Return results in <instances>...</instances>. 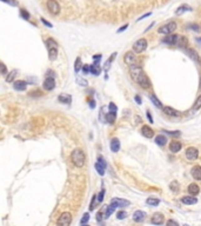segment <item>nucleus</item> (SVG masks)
<instances>
[{"label": "nucleus", "instance_id": "obj_36", "mask_svg": "<svg viewBox=\"0 0 201 226\" xmlns=\"http://www.w3.org/2000/svg\"><path fill=\"white\" fill-rule=\"evenodd\" d=\"M146 202H147L148 205H151V206H158L160 204V200L158 198H148Z\"/></svg>", "mask_w": 201, "mask_h": 226}, {"label": "nucleus", "instance_id": "obj_32", "mask_svg": "<svg viewBox=\"0 0 201 226\" xmlns=\"http://www.w3.org/2000/svg\"><path fill=\"white\" fill-rule=\"evenodd\" d=\"M115 57H117V52L113 53L112 55L109 57V59H108L107 61L105 63V65H103V66H105V70H106V71H108V70H109V67H111V64H112V61L114 60V59H115Z\"/></svg>", "mask_w": 201, "mask_h": 226}, {"label": "nucleus", "instance_id": "obj_28", "mask_svg": "<svg viewBox=\"0 0 201 226\" xmlns=\"http://www.w3.org/2000/svg\"><path fill=\"white\" fill-rule=\"evenodd\" d=\"M155 143H157V145H159V146H165L167 143V138L162 134L158 135L157 138H155Z\"/></svg>", "mask_w": 201, "mask_h": 226}, {"label": "nucleus", "instance_id": "obj_3", "mask_svg": "<svg viewBox=\"0 0 201 226\" xmlns=\"http://www.w3.org/2000/svg\"><path fill=\"white\" fill-rule=\"evenodd\" d=\"M146 48H147V40H146V39H143V38L137 40V41L134 43V45H133V51H134L135 53L143 52Z\"/></svg>", "mask_w": 201, "mask_h": 226}, {"label": "nucleus", "instance_id": "obj_39", "mask_svg": "<svg viewBox=\"0 0 201 226\" xmlns=\"http://www.w3.org/2000/svg\"><path fill=\"white\" fill-rule=\"evenodd\" d=\"M77 82H78L80 86H87V84H88L85 78H80V77L77 78Z\"/></svg>", "mask_w": 201, "mask_h": 226}, {"label": "nucleus", "instance_id": "obj_26", "mask_svg": "<svg viewBox=\"0 0 201 226\" xmlns=\"http://www.w3.org/2000/svg\"><path fill=\"white\" fill-rule=\"evenodd\" d=\"M106 121H107L108 124H114V121L117 119V113H114V112H108L107 114H106Z\"/></svg>", "mask_w": 201, "mask_h": 226}, {"label": "nucleus", "instance_id": "obj_58", "mask_svg": "<svg viewBox=\"0 0 201 226\" xmlns=\"http://www.w3.org/2000/svg\"><path fill=\"white\" fill-rule=\"evenodd\" d=\"M41 21H43V23H44V24L46 25V26H48V27H52V24H49L48 21H46V20H45L44 18H41Z\"/></svg>", "mask_w": 201, "mask_h": 226}, {"label": "nucleus", "instance_id": "obj_40", "mask_svg": "<svg viewBox=\"0 0 201 226\" xmlns=\"http://www.w3.org/2000/svg\"><path fill=\"white\" fill-rule=\"evenodd\" d=\"M127 217V212L126 211H119L117 213V218H118L119 220H121V219H125Z\"/></svg>", "mask_w": 201, "mask_h": 226}, {"label": "nucleus", "instance_id": "obj_22", "mask_svg": "<svg viewBox=\"0 0 201 226\" xmlns=\"http://www.w3.org/2000/svg\"><path fill=\"white\" fill-rule=\"evenodd\" d=\"M119 150H120V141H119L118 138H113L111 140V151L118 152Z\"/></svg>", "mask_w": 201, "mask_h": 226}, {"label": "nucleus", "instance_id": "obj_10", "mask_svg": "<svg viewBox=\"0 0 201 226\" xmlns=\"http://www.w3.org/2000/svg\"><path fill=\"white\" fill-rule=\"evenodd\" d=\"M54 87H55V80L54 78H46V80L44 81V88L47 91H52Z\"/></svg>", "mask_w": 201, "mask_h": 226}, {"label": "nucleus", "instance_id": "obj_50", "mask_svg": "<svg viewBox=\"0 0 201 226\" xmlns=\"http://www.w3.org/2000/svg\"><path fill=\"white\" fill-rule=\"evenodd\" d=\"M100 60H101V54H95V55H93L94 63H99Z\"/></svg>", "mask_w": 201, "mask_h": 226}, {"label": "nucleus", "instance_id": "obj_23", "mask_svg": "<svg viewBox=\"0 0 201 226\" xmlns=\"http://www.w3.org/2000/svg\"><path fill=\"white\" fill-rule=\"evenodd\" d=\"M58 100L60 102H63V104H71L72 102V97L69 94H60L58 97Z\"/></svg>", "mask_w": 201, "mask_h": 226}, {"label": "nucleus", "instance_id": "obj_29", "mask_svg": "<svg viewBox=\"0 0 201 226\" xmlns=\"http://www.w3.org/2000/svg\"><path fill=\"white\" fill-rule=\"evenodd\" d=\"M117 205H115V204H114V202H111V205H109V206H107V210H106V213H105V217H106V218H108V217L111 216V214H112L113 212L115 211V210H117Z\"/></svg>", "mask_w": 201, "mask_h": 226}, {"label": "nucleus", "instance_id": "obj_34", "mask_svg": "<svg viewBox=\"0 0 201 226\" xmlns=\"http://www.w3.org/2000/svg\"><path fill=\"white\" fill-rule=\"evenodd\" d=\"M18 74V70H13V71H11L10 74L6 77V81L7 82H12L13 80H14L15 76Z\"/></svg>", "mask_w": 201, "mask_h": 226}, {"label": "nucleus", "instance_id": "obj_41", "mask_svg": "<svg viewBox=\"0 0 201 226\" xmlns=\"http://www.w3.org/2000/svg\"><path fill=\"white\" fill-rule=\"evenodd\" d=\"M88 220H89V214L88 213H85V214L83 216V218H81V220H80V224H81V225H83V224H87Z\"/></svg>", "mask_w": 201, "mask_h": 226}, {"label": "nucleus", "instance_id": "obj_14", "mask_svg": "<svg viewBox=\"0 0 201 226\" xmlns=\"http://www.w3.org/2000/svg\"><path fill=\"white\" fill-rule=\"evenodd\" d=\"M141 134L143 135V137H146V138H152L153 135H154V131H153L149 126L145 125L142 126L141 129Z\"/></svg>", "mask_w": 201, "mask_h": 226}, {"label": "nucleus", "instance_id": "obj_7", "mask_svg": "<svg viewBox=\"0 0 201 226\" xmlns=\"http://www.w3.org/2000/svg\"><path fill=\"white\" fill-rule=\"evenodd\" d=\"M134 51H129V52H127L126 54H125V58H123V60H125V63L127 64V65H129V66H132V65H134V64L137 63V58H135V54H134Z\"/></svg>", "mask_w": 201, "mask_h": 226}, {"label": "nucleus", "instance_id": "obj_19", "mask_svg": "<svg viewBox=\"0 0 201 226\" xmlns=\"http://www.w3.org/2000/svg\"><path fill=\"white\" fill-rule=\"evenodd\" d=\"M13 87H14L17 91H25L26 87H27V82L24 81V80H17L13 84Z\"/></svg>", "mask_w": 201, "mask_h": 226}, {"label": "nucleus", "instance_id": "obj_30", "mask_svg": "<svg viewBox=\"0 0 201 226\" xmlns=\"http://www.w3.org/2000/svg\"><path fill=\"white\" fill-rule=\"evenodd\" d=\"M149 99H151V101H152L154 105L157 106V107H160V108H162V104H161V101L159 100L157 98V96L155 94H149Z\"/></svg>", "mask_w": 201, "mask_h": 226}, {"label": "nucleus", "instance_id": "obj_17", "mask_svg": "<svg viewBox=\"0 0 201 226\" xmlns=\"http://www.w3.org/2000/svg\"><path fill=\"white\" fill-rule=\"evenodd\" d=\"M162 111H163V113L165 114H167V116H169V117H179V112H178L177 110H174L173 107H162Z\"/></svg>", "mask_w": 201, "mask_h": 226}, {"label": "nucleus", "instance_id": "obj_60", "mask_svg": "<svg viewBox=\"0 0 201 226\" xmlns=\"http://www.w3.org/2000/svg\"><path fill=\"white\" fill-rule=\"evenodd\" d=\"M151 14H152V13H146V14H143V15H142V17H141V18H140V19H143V18H146V17H149V15H151Z\"/></svg>", "mask_w": 201, "mask_h": 226}, {"label": "nucleus", "instance_id": "obj_38", "mask_svg": "<svg viewBox=\"0 0 201 226\" xmlns=\"http://www.w3.org/2000/svg\"><path fill=\"white\" fill-rule=\"evenodd\" d=\"M201 108V96L196 99V101H195V104H194V106H193V111L195 112V111H198V110H200Z\"/></svg>", "mask_w": 201, "mask_h": 226}, {"label": "nucleus", "instance_id": "obj_45", "mask_svg": "<svg viewBox=\"0 0 201 226\" xmlns=\"http://www.w3.org/2000/svg\"><path fill=\"white\" fill-rule=\"evenodd\" d=\"M108 108H109V112H114V113H117V111H118L117 105H115V104H113V102H111V104L108 105Z\"/></svg>", "mask_w": 201, "mask_h": 226}, {"label": "nucleus", "instance_id": "obj_49", "mask_svg": "<svg viewBox=\"0 0 201 226\" xmlns=\"http://www.w3.org/2000/svg\"><path fill=\"white\" fill-rule=\"evenodd\" d=\"M98 198H97V196H93V199H92V202H91V206H89V210L91 211H93L94 210V204H95V200H97Z\"/></svg>", "mask_w": 201, "mask_h": 226}, {"label": "nucleus", "instance_id": "obj_53", "mask_svg": "<svg viewBox=\"0 0 201 226\" xmlns=\"http://www.w3.org/2000/svg\"><path fill=\"white\" fill-rule=\"evenodd\" d=\"M167 225H168V226H171V225H173V226H179V224H178L177 221H174V220H168V221H167Z\"/></svg>", "mask_w": 201, "mask_h": 226}, {"label": "nucleus", "instance_id": "obj_59", "mask_svg": "<svg viewBox=\"0 0 201 226\" xmlns=\"http://www.w3.org/2000/svg\"><path fill=\"white\" fill-rule=\"evenodd\" d=\"M134 100L137 101L138 104H141V98H140V97H139V96H135V98H134Z\"/></svg>", "mask_w": 201, "mask_h": 226}, {"label": "nucleus", "instance_id": "obj_20", "mask_svg": "<svg viewBox=\"0 0 201 226\" xmlns=\"http://www.w3.org/2000/svg\"><path fill=\"white\" fill-rule=\"evenodd\" d=\"M177 37L175 34H167L166 38H163V43L165 44H168V45H173V46H175V41H177Z\"/></svg>", "mask_w": 201, "mask_h": 226}, {"label": "nucleus", "instance_id": "obj_56", "mask_svg": "<svg viewBox=\"0 0 201 226\" xmlns=\"http://www.w3.org/2000/svg\"><path fill=\"white\" fill-rule=\"evenodd\" d=\"M146 113H147V118H148V120L151 121V124H153V118H152V116H151V113H149V111H147Z\"/></svg>", "mask_w": 201, "mask_h": 226}, {"label": "nucleus", "instance_id": "obj_25", "mask_svg": "<svg viewBox=\"0 0 201 226\" xmlns=\"http://www.w3.org/2000/svg\"><path fill=\"white\" fill-rule=\"evenodd\" d=\"M188 192L191 193L192 196H196L198 193L200 192V187H199L196 184H191V185L188 186Z\"/></svg>", "mask_w": 201, "mask_h": 226}, {"label": "nucleus", "instance_id": "obj_43", "mask_svg": "<svg viewBox=\"0 0 201 226\" xmlns=\"http://www.w3.org/2000/svg\"><path fill=\"white\" fill-rule=\"evenodd\" d=\"M162 132H166L167 134H169V135H172V137H179L180 135V132L179 131H162Z\"/></svg>", "mask_w": 201, "mask_h": 226}, {"label": "nucleus", "instance_id": "obj_44", "mask_svg": "<svg viewBox=\"0 0 201 226\" xmlns=\"http://www.w3.org/2000/svg\"><path fill=\"white\" fill-rule=\"evenodd\" d=\"M187 29H193V31H200L199 25H196V24H188L187 25Z\"/></svg>", "mask_w": 201, "mask_h": 226}, {"label": "nucleus", "instance_id": "obj_5", "mask_svg": "<svg viewBox=\"0 0 201 226\" xmlns=\"http://www.w3.org/2000/svg\"><path fill=\"white\" fill-rule=\"evenodd\" d=\"M58 225H63V226H68L71 223H72V216L68 212H64L61 216L59 217L58 219Z\"/></svg>", "mask_w": 201, "mask_h": 226}, {"label": "nucleus", "instance_id": "obj_54", "mask_svg": "<svg viewBox=\"0 0 201 226\" xmlns=\"http://www.w3.org/2000/svg\"><path fill=\"white\" fill-rule=\"evenodd\" d=\"M0 67H1V73L5 76L6 74V66H5V64H3L1 63V65H0Z\"/></svg>", "mask_w": 201, "mask_h": 226}, {"label": "nucleus", "instance_id": "obj_47", "mask_svg": "<svg viewBox=\"0 0 201 226\" xmlns=\"http://www.w3.org/2000/svg\"><path fill=\"white\" fill-rule=\"evenodd\" d=\"M83 74H87V73L91 72V65H83Z\"/></svg>", "mask_w": 201, "mask_h": 226}, {"label": "nucleus", "instance_id": "obj_6", "mask_svg": "<svg viewBox=\"0 0 201 226\" xmlns=\"http://www.w3.org/2000/svg\"><path fill=\"white\" fill-rule=\"evenodd\" d=\"M47 8H48V11L53 15L59 14L60 6L59 4L57 3V0H48V1H47Z\"/></svg>", "mask_w": 201, "mask_h": 226}, {"label": "nucleus", "instance_id": "obj_52", "mask_svg": "<svg viewBox=\"0 0 201 226\" xmlns=\"http://www.w3.org/2000/svg\"><path fill=\"white\" fill-rule=\"evenodd\" d=\"M98 163L101 164L103 167L106 168V161H105V159H103V157H99V158H98Z\"/></svg>", "mask_w": 201, "mask_h": 226}, {"label": "nucleus", "instance_id": "obj_13", "mask_svg": "<svg viewBox=\"0 0 201 226\" xmlns=\"http://www.w3.org/2000/svg\"><path fill=\"white\" fill-rule=\"evenodd\" d=\"M191 173H192V177L195 179V180H201V166H199V165L194 166V167L192 168Z\"/></svg>", "mask_w": 201, "mask_h": 226}, {"label": "nucleus", "instance_id": "obj_57", "mask_svg": "<svg viewBox=\"0 0 201 226\" xmlns=\"http://www.w3.org/2000/svg\"><path fill=\"white\" fill-rule=\"evenodd\" d=\"M127 27H128V25H125V26H123V27H120V29H118V33H120V32H123V31L127 29Z\"/></svg>", "mask_w": 201, "mask_h": 226}, {"label": "nucleus", "instance_id": "obj_8", "mask_svg": "<svg viewBox=\"0 0 201 226\" xmlns=\"http://www.w3.org/2000/svg\"><path fill=\"white\" fill-rule=\"evenodd\" d=\"M199 155V151L195 147H188L186 150V157L188 160H195Z\"/></svg>", "mask_w": 201, "mask_h": 226}, {"label": "nucleus", "instance_id": "obj_4", "mask_svg": "<svg viewBox=\"0 0 201 226\" xmlns=\"http://www.w3.org/2000/svg\"><path fill=\"white\" fill-rule=\"evenodd\" d=\"M177 29V24L174 23V21H171V23H168V24L163 25L161 26L160 29H159V33L161 34H172L174 31Z\"/></svg>", "mask_w": 201, "mask_h": 226}, {"label": "nucleus", "instance_id": "obj_46", "mask_svg": "<svg viewBox=\"0 0 201 226\" xmlns=\"http://www.w3.org/2000/svg\"><path fill=\"white\" fill-rule=\"evenodd\" d=\"M103 196H105V190H101L100 191V193H99L98 196H97V198H98V202H101L103 200Z\"/></svg>", "mask_w": 201, "mask_h": 226}, {"label": "nucleus", "instance_id": "obj_42", "mask_svg": "<svg viewBox=\"0 0 201 226\" xmlns=\"http://www.w3.org/2000/svg\"><path fill=\"white\" fill-rule=\"evenodd\" d=\"M20 15H21V17H23V19H25V20H28V19H30V13H28L27 11L20 10Z\"/></svg>", "mask_w": 201, "mask_h": 226}, {"label": "nucleus", "instance_id": "obj_21", "mask_svg": "<svg viewBox=\"0 0 201 226\" xmlns=\"http://www.w3.org/2000/svg\"><path fill=\"white\" fill-rule=\"evenodd\" d=\"M182 145L180 141H172L171 144H169V150H171V152L173 153H178L180 150H181Z\"/></svg>", "mask_w": 201, "mask_h": 226}, {"label": "nucleus", "instance_id": "obj_11", "mask_svg": "<svg viewBox=\"0 0 201 226\" xmlns=\"http://www.w3.org/2000/svg\"><path fill=\"white\" fill-rule=\"evenodd\" d=\"M152 224H154V225H161V224H163V221H165V217H163V214H161V213H155L154 216L152 217Z\"/></svg>", "mask_w": 201, "mask_h": 226}, {"label": "nucleus", "instance_id": "obj_18", "mask_svg": "<svg viewBox=\"0 0 201 226\" xmlns=\"http://www.w3.org/2000/svg\"><path fill=\"white\" fill-rule=\"evenodd\" d=\"M187 45H188L187 38L182 37V35H178L177 41H175V46H178V47H186Z\"/></svg>", "mask_w": 201, "mask_h": 226}, {"label": "nucleus", "instance_id": "obj_2", "mask_svg": "<svg viewBox=\"0 0 201 226\" xmlns=\"http://www.w3.org/2000/svg\"><path fill=\"white\" fill-rule=\"evenodd\" d=\"M71 159L73 164L77 166V167H83L85 165V160H86V157H85V153H83V150L77 149L74 150L72 154H71Z\"/></svg>", "mask_w": 201, "mask_h": 226}, {"label": "nucleus", "instance_id": "obj_48", "mask_svg": "<svg viewBox=\"0 0 201 226\" xmlns=\"http://www.w3.org/2000/svg\"><path fill=\"white\" fill-rule=\"evenodd\" d=\"M103 218V211H99L98 213H97V220L98 221H101Z\"/></svg>", "mask_w": 201, "mask_h": 226}, {"label": "nucleus", "instance_id": "obj_1", "mask_svg": "<svg viewBox=\"0 0 201 226\" xmlns=\"http://www.w3.org/2000/svg\"><path fill=\"white\" fill-rule=\"evenodd\" d=\"M131 74H132V78L134 79V81L138 82L139 85L143 88H148L151 82H149V79L146 76V73L142 71V68L138 65H132L131 66Z\"/></svg>", "mask_w": 201, "mask_h": 226}, {"label": "nucleus", "instance_id": "obj_16", "mask_svg": "<svg viewBox=\"0 0 201 226\" xmlns=\"http://www.w3.org/2000/svg\"><path fill=\"white\" fill-rule=\"evenodd\" d=\"M181 202L182 204H185V205H194V204L198 202V199L194 198L193 196H186V197L181 198Z\"/></svg>", "mask_w": 201, "mask_h": 226}, {"label": "nucleus", "instance_id": "obj_55", "mask_svg": "<svg viewBox=\"0 0 201 226\" xmlns=\"http://www.w3.org/2000/svg\"><path fill=\"white\" fill-rule=\"evenodd\" d=\"M88 102L91 108H94V107H95V100H88Z\"/></svg>", "mask_w": 201, "mask_h": 226}, {"label": "nucleus", "instance_id": "obj_51", "mask_svg": "<svg viewBox=\"0 0 201 226\" xmlns=\"http://www.w3.org/2000/svg\"><path fill=\"white\" fill-rule=\"evenodd\" d=\"M46 76L48 78H54L55 77V73H54V71H52V70H48V71L46 72Z\"/></svg>", "mask_w": 201, "mask_h": 226}, {"label": "nucleus", "instance_id": "obj_31", "mask_svg": "<svg viewBox=\"0 0 201 226\" xmlns=\"http://www.w3.org/2000/svg\"><path fill=\"white\" fill-rule=\"evenodd\" d=\"M83 63H81V58L80 57H78L77 58V60H75V63H74V71H75V73H78L80 70H83Z\"/></svg>", "mask_w": 201, "mask_h": 226}, {"label": "nucleus", "instance_id": "obj_12", "mask_svg": "<svg viewBox=\"0 0 201 226\" xmlns=\"http://www.w3.org/2000/svg\"><path fill=\"white\" fill-rule=\"evenodd\" d=\"M111 202H114L115 205L118 207H126L128 206L131 202H128V200H125V199H120V198H113L112 200H111Z\"/></svg>", "mask_w": 201, "mask_h": 226}, {"label": "nucleus", "instance_id": "obj_61", "mask_svg": "<svg viewBox=\"0 0 201 226\" xmlns=\"http://www.w3.org/2000/svg\"><path fill=\"white\" fill-rule=\"evenodd\" d=\"M196 43L201 44V38H196Z\"/></svg>", "mask_w": 201, "mask_h": 226}, {"label": "nucleus", "instance_id": "obj_15", "mask_svg": "<svg viewBox=\"0 0 201 226\" xmlns=\"http://www.w3.org/2000/svg\"><path fill=\"white\" fill-rule=\"evenodd\" d=\"M187 54H188V55H189V57H191V58L193 59L195 63H198L201 66V57L195 52V51H194V50H191V48H189V50H187Z\"/></svg>", "mask_w": 201, "mask_h": 226}, {"label": "nucleus", "instance_id": "obj_9", "mask_svg": "<svg viewBox=\"0 0 201 226\" xmlns=\"http://www.w3.org/2000/svg\"><path fill=\"white\" fill-rule=\"evenodd\" d=\"M146 218V212L141 211V210H138L133 213V220L137 221V223H141V221L145 220Z\"/></svg>", "mask_w": 201, "mask_h": 226}, {"label": "nucleus", "instance_id": "obj_33", "mask_svg": "<svg viewBox=\"0 0 201 226\" xmlns=\"http://www.w3.org/2000/svg\"><path fill=\"white\" fill-rule=\"evenodd\" d=\"M187 11H192V7H189L188 5H182L180 6L179 8L177 10V12H175V14H182L183 12H187Z\"/></svg>", "mask_w": 201, "mask_h": 226}, {"label": "nucleus", "instance_id": "obj_62", "mask_svg": "<svg viewBox=\"0 0 201 226\" xmlns=\"http://www.w3.org/2000/svg\"><path fill=\"white\" fill-rule=\"evenodd\" d=\"M199 85H200L199 87H200V90H201V76H200V82H199Z\"/></svg>", "mask_w": 201, "mask_h": 226}, {"label": "nucleus", "instance_id": "obj_27", "mask_svg": "<svg viewBox=\"0 0 201 226\" xmlns=\"http://www.w3.org/2000/svg\"><path fill=\"white\" fill-rule=\"evenodd\" d=\"M48 54H49V59L53 61L57 59V55H58V47H49L48 48Z\"/></svg>", "mask_w": 201, "mask_h": 226}, {"label": "nucleus", "instance_id": "obj_35", "mask_svg": "<svg viewBox=\"0 0 201 226\" xmlns=\"http://www.w3.org/2000/svg\"><path fill=\"white\" fill-rule=\"evenodd\" d=\"M179 187H180V185H179V183H178L177 180H173V181L169 184V188H171L174 193L179 192Z\"/></svg>", "mask_w": 201, "mask_h": 226}, {"label": "nucleus", "instance_id": "obj_37", "mask_svg": "<svg viewBox=\"0 0 201 226\" xmlns=\"http://www.w3.org/2000/svg\"><path fill=\"white\" fill-rule=\"evenodd\" d=\"M95 168H97V171H98V173L100 176H103L105 174V167H103L101 164H99L98 161L95 163Z\"/></svg>", "mask_w": 201, "mask_h": 226}, {"label": "nucleus", "instance_id": "obj_24", "mask_svg": "<svg viewBox=\"0 0 201 226\" xmlns=\"http://www.w3.org/2000/svg\"><path fill=\"white\" fill-rule=\"evenodd\" d=\"M91 73L93 76H99L101 73V67H100L99 63H94L93 65H91Z\"/></svg>", "mask_w": 201, "mask_h": 226}]
</instances>
